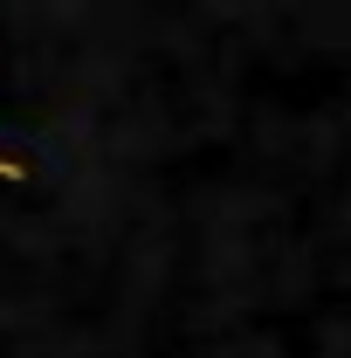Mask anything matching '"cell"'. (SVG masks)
Here are the masks:
<instances>
[{
	"label": "cell",
	"mask_w": 351,
	"mask_h": 358,
	"mask_svg": "<svg viewBox=\"0 0 351 358\" xmlns=\"http://www.w3.org/2000/svg\"><path fill=\"white\" fill-rule=\"evenodd\" d=\"M0 173H7V179H21V173H28V166H14V159H0Z\"/></svg>",
	"instance_id": "6da1fadb"
}]
</instances>
